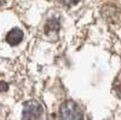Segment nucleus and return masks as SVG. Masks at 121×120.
I'll list each match as a JSON object with an SVG mask.
<instances>
[{"mask_svg": "<svg viewBox=\"0 0 121 120\" xmlns=\"http://www.w3.org/2000/svg\"><path fill=\"white\" fill-rule=\"evenodd\" d=\"M24 38V33L22 29H19L17 27L12 28L7 34H6V41L10 46H17L22 43V40Z\"/></svg>", "mask_w": 121, "mask_h": 120, "instance_id": "nucleus-4", "label": "nucleus"}, {"mask_svg": "<svg viewBox=\"0 0 121 120\" xmlns=\"http://www.w3.org/2000/svg\"><path fill=\"white\" fill-rule=\"evenodd\" d=\"M59 114L62 120H84V112L81 107L72 99L62 103Z\"/></svg>", "mask_w": 121, "mask_h": 120, "instance_id": "nucleus-1", "label": "nucleus"}, {"mask_svg": "<svg viewBox=\"0 0 121 120\" xmlns=\"http://www.w3.org/2000/svg\"><path fill=\"white\" fill-rule=\"evenodd\" d=\"M60 29V19L58 16H51L45 23V33L50 36L58 35V32Z\"/></svg>", "mask_w": 121, "mask_h": 120, "instance_id": "nucleus-3", "label": "nucleus"}, {"mask_svg": "<svg viewBox=\"0 0 121 120\" xmlns=\"http://www.w3.org/2000/svg\"><path fill=\"white\" fill-rule=\"evenodd\" d=\"M1 3H3V0H0V5H1Z\"/></svg>", "mask_w": 121, "mask_h": 120, "instance_id": "nucleus-7", "label": "nucleus"}, {"mask_svg": "<svg viewBox=\"0 0 121 120\" xmlns=\"http://www.w3.org/2000/svg\"><path fill=\"white\" fill-rule=\"evenodd\" d=\"M60 3L67 7H72V6L76 5L78 3H80V0H60Z\"/></svg>", "mask_w": 121, "mask_h": 120, "instance_id": "nucleus-5", "label": "nucleus"}, {"mask_svg": "<svg viewBox=\"0 0 121 120\" xmlns=\"http://www.w3.org/2000/svg\"><path fill=\"white\" fill-rule=\"evenodd\" d=\"M9 90V84L6 81H0V92H6Z\"/></svg>", "mask_w": 121, "mask_h": 120, "instance_id": "nucleus-6", "label": "nucleus"}, {"mask_svg": "<svg viewBox=\"0 0 121 120\" xmlns=\"http://www.w3.org/2000/svg\"><path fill=\"white\" fill-rule=\"evenodd\" d=\"M44 113V108L39 101L30 99L23 104L22 120H39Z\"/></svg>", "mask_w": 121, "mask_h": 120, "instance_id": "nucleus-2", "label": "nucleus"}]
</instances>
